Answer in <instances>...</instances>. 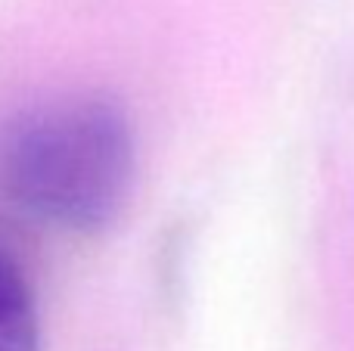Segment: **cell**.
Masks as SVG:
<instances>
[{
  "label": "cell",
  "instance_id": "obj_1",
  "mask_svg": "<svg viewBox=\"0 0 354 351\" xmlns=\"http://www.w3.org/2000/svg\"><path fill=\"white\" fill-rule=\"evenodd\" d=\"M134 134L103 97L44 99L0 124V202L62 234H97L134 190Z\"/></svg>",
  "mask_w": 354,
  "mask_h": 351
},
{
  "label": "cell",
  "instance_id": "obj_2",
  "mask_svg": "<svg viewBox=\"0 0 354 351\" xmlns=\"http://www.w3.org/2000/svg\"><path fill=\"white\" fill-rule=\"evenodd\" d=\"M0 351H41V317L22 267L0 255Z\"/></svg>",
  "mask_w": 354,
  "mask_h": 351
}]
</instances>
